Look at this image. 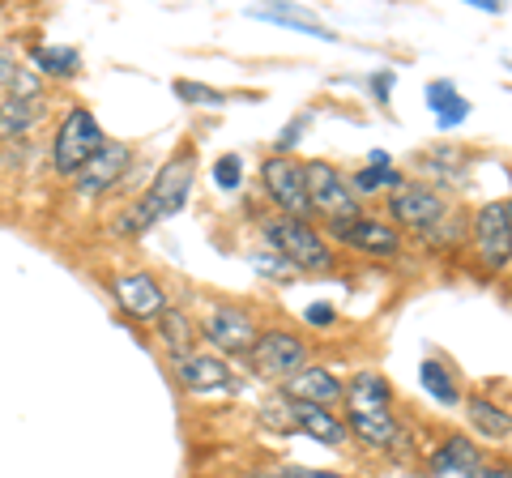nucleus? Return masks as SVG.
<instances>
[{"instance_id": "f257e3e1", "label": "nucleus", "mask_w": 512, "mask_h": 478, "mask_svg": "<svg viewBox=\"0 0 512 478\" xmlns=\"http://www.w3.org/2000/svg\"><path fill=\"white\" fill-rule=\"evenodd\" d=\"M192 180H197V158H192V150H180L163 171L154 175L146 201L137 205V214L128 218L124 227L133 231V227H146V222L175 218V214H180L184 205H188V197H192Z\"/></svg>"}, {"instance_id": "f03ea898", "label": "nucleus", "mask_w": 512, "mask_h": 478, "mask_svg": "<svg viewBox=\"0 0 512 478\" xmlns=\"http://www.w3.org/2000/svg\"><path fill=\"white\" fill-rule=\"evenodd\" d=\"M265 244H274L278 257L291 269H303V274H325L333 265V252H329L325 239H320V231L308 227V222H299V218L265 222Z\"/></svg>"}, {"instance_id": "7ed1b4c3", "label": "nucleus", "mask_w": 512, "mask_h": 478, "mask_svg": "<svg viewBox=\"0 0 512 478\" xmlns=\"http://www.w3.org/2000/svg\"><path fill=\"white\" fill-rule=\"evenodd\" d=\"M103 129H99V120L90 116L86 107H69L64 111V120H60V129H56V141H52V163L60 175H77L82 171L94 150L103 146Z\"/></svg>"}, {"instance_id": "20e7f679", "label": "nucleus", "mask_w": 512, "mask_h": 478, "mask_svg": "<svg viewBox=\"0 0 512 478\" xmlns=\"http://www.w3.org/2000/svg\"><path fill=\"white\" fill-rule=\"evenodd\" d=\"M303 197H308V214H325L329 227L359 218V197L350 193V184L329 163L303 167Z\"/></svg>"}, {"instance_id": "39448f33", "label": "nucleus", "mask_w": 512, "mask_h": 478, "mask_svg": "<svg viewBox=\"0 0 512 478\" xmlns=\"http://www.w3.org/2000/svg\"><path fill=\"white\" fill-rule=\"evenodd\" d=\"M252 363H256V372L269 376V380H291L299 368H308V346L286 329H269L256 338Z\"/></svg>"}, {"instance_id": "423d86ee", "label": "nucleus", "mask_w": 512, "mask_h": 478, "mask_svg": "<svg viewBox=\"0 0 512 478\" xmlns=\"http://www.w3.org/2000/svg\"><path fill=\"white\" fill-rule=\"evenodd\" d=\"M474 244H478V257H483L487 269H504L508 265V252H512L508 201H491V205L478 210V218H474Z\"/></svg>"}, {"instance_id": "0eeeda50", "label": "nucleus", "mask_w": 512, "mask_h": 478, "mask_svg": "<svg viewBox=\"0 0 512 478\" xmlns=\"http://www.w3.org/2000/svg\"><path fill=\"white\" fill-rule=\"evenodd\" d=\"M265 193L274 197V205L286 214V218H308V197H303V167L295 163V158L286 154H274L265 158Z\"/></svg>"}, {"instance_id": "6e6552de", "label": "nucleus", "mask_w": 512, "mask_h": 478, "mask_svg": "<svg viewBox=\"0 0 512 478\" xmlns=\"http://www.w3.org/2000/svg\"><path fill=\"white\" fill-rule=\"evenodd\" d=\"M201 329L210 338V346H222V355H252L256 338H261L244 308H210Z\"/></svg>"}, {"instance_id": "1a4fd4ad", "label": "nucleus", "mask_w": 512, "mask_h": 478, "mask_svg": "<svg viewBox=\"0 0 512 478\" xmlns=\"http://www.w3.org/2000/svg\"><path fill=\"white\" fill-rule=\"evenodd\" d=\"M111 295L120 299V308L133 316V321H158V316L167 312V295L154 274H120L111 282Z\"/></svg>"}, {"instance_id": "9d476101", "label": "nucleus", "mask_w": 512, "mask_h": 478, "mask_svg": "<svg viewBox=\"0 0 512 478\" xmlns=\"http://www.w3.org/2000/svg\"><path fill=\"white\" fill-rule=\"evenodd\" d=\"M333 239H342L346 248L363 252V257H397L402 252V235H397L389 222H372V218H355V222H338V227H329Z\"/></svg>"}, {"instance_id": "9b49d317", "label": "nucleus", "mask_w": 512, "mask_h": 478, "mask_svg": "<svg viewBox=\"0 0 512 478\" xmlns=\"http://www.w3.org/2000/svg\"><path fill=\"white\" fill-rule=\"evenodd\" d=\"M389 210H393V218L402 222V227H410V231H431V227H436V222L444 218V201L431 193V188H423V184H397Z\"/></svg>"}, {"instance_id": "f8f14e48", "label": "nucleus", "mask_w": 512, "mask_h": 478, "mask_svg": "<svg viewBox=\"0 0 512 478\" xmlns=\"http://www.w3.org/2000/svg\"><path fill=\"white\" fill-rule=\"evenodd\" d=\"M124 167H128V146H124V141H103V146L94 150L90 163L77 171V188H82L86 197L107 193V188L124 175Z\"/></svg>"}, {"instance_id": "ddd939ff", "label": "nucleus", "mask_w": 512, "mask_h": 478, "mask_svg": "<svg viewBox=\"0 0 512 478\" xmlns=\"http://www.w3.org/2000/svg\"><path fill=\"white\" fill-rule=\"evenodd\" d=\"M282 397L286 402H303V406H333L342 397V380L325 372V368H299L291 380H282Z\"/></svg>"}, {"instance_id": "4468645a", "label": "nucleus", "mask_w": 512, "mask_h": 478, "mask_svg": "<svg viewBox=\"0 0 512 478\" xmlns=\"http://www.w3.org/2000/svg\"><path fill=\"white\" fill-rule=\"evenodd\" d=\"M291 419H295V432H308L316 444H329V449H342L350 440L346 423L338 414H329L325 406H303V402H291Z\"/></svg>"}, {"instance_id": "2eb2a0df", "label": "nucleus", "mask_w": 512, "mask_h": 478, "mask_svg": "<svg viewBox=\"0 0 512 478\" xmlns=\"http://www.w3.org/2000/svg\"><path fill=\"white\" fill-rule=\"evenodd\" d=\"M346 432L359 436L367 449H393L397 436H402V427H397L393 410L384 406V410H355L350 414V423H346Z\"/></svg>"}, {"instance_id": "dca6fc26", "label": "nucleus", "mask_w": 512, "mask_h": 478, "mask_svg": "<svg viewBox=\"0 0 512 478\" xmlns=\"http://www.w3.org/2000/svg\"><path fill=\"white\" fill-rule=\"evenodd\" d=\"M180 385L192 393L231 389V368L214 355H188V359H180Z\"/></svg>"}, {"instance_id": "f3484780", "label": "nucleus", "mask_w": 512, "mask_h": 478, "mask_svg": "<svg viewBox=\"0 0 512 478\" xmlns=\"http://www.w3.org/2000/svg\"><path fill=\"white\" fill-rule=\"evenodd\" d=\"M43 120V99H5L0 103V141L26 137Z\"/></svg>"}, {"instance_id": "a211bd4d", "label": "nucleus", "mask_w": 512, "mask_h": 478, "mask_svg": "<svg viewBox=\"0 0 512 478\" xmlns=\"http://www.w3.org/2000/svg\"><path fill=\"white\" fill-rule=\"evenodd\" d=\"M342 397L355 410H384L389 406V380L384 376H376V372H359L355 380H350V385H342Z\"/></svg>"}, {"instance_id": "6ab92c4d", "label": "nucleus", "mask_w": 512, "mask_h": 478, "mask_svg": "<svg viewBox=\"0 0 512 478\" xmlns=\"http://www.w3.org/2000/svg\"><path fill=\"white\" fill-rule=\"evenodd\" d=\"M470 423H474L487 440H508V432H512L508 410L495 406L491 397H470Z\"/></svg>"}, {"instance_id": "aec40b11", "label": "nucleus", "mask_w": 512, "mask_h": 478, "mask_svg": "<svg viewBox=\"0 0 512 478\" xmlns=\"http://www.w3.org/2000/svg\"><path fill=\"white\" fill-rule=\"evenodd\" d=\"M154 325H158V333H163V342H167L171 355L188 359V350H192V321H188V316H184V312H175V308H167Z\"/></svg>"}, {"instance_id": "412c9836", "label": "nucleus", "mask_w": 512, "mask_h": 478, "mask_svg": "<svg viewBox=\"0 0 512 478\" xmlns=\"http://www.w3.org/2000/svg\"><path fill=\"white\" fill-rule=\"evenodd\" d=\"M440 474H448V470H466V474H474L478 470V453H474V444L470 440H461V436H453L444 444V449L436 453V461H431Z\"/></svg>"}, {"instance_id": "4be33fe9", "label": "nucleus", "mask_w": 512, "mask_h": 478, "mask_svg": "<svg viewBox=\"0 0 512 478\" xmlns=\"http://www.w3.org/2000/svg\"><path fill=\"white\" fill-rule=\"evenodd\" d=\"M427 103L440 111V124H457V120L470 111V103L461 99V94H453V86H448V82L427 86Z\"/></svg>"}, {"instance_id": "5701e85b", "label": "nucleus", "mask_w": 512, "mask_h": 478, "mask_svg": "<svg viewBox=\"0 0 512 478\" xmlns=\"http://www.w3.org/2000/svg\"><path fill=\"white\" fill-rule=\"evenodd\" d=\"M397 180H402V175L389 167V158L372 154V167L355 175V188H359V193H376V188H397ZM355 188H350V193H355Z\"/></svg>"}, {"instance_id": "b1692460", "label": "nucleus", "mask_w": 512, "mask_h": 478, "mask_svg": "<svg viewBox=\"0 0 512 478\" xmlns=\"http://www.w3.org/2000/svg\"><path fill=\"white\" fill-rule=\"evenodd\" d=\"M423 389L436 397V402H444V406H453L457 397H461L457 385H453V376H448L436 359H427V363H423Z\"/></svg>"}, {"instance_id": "393cba45", "label": "nucleus", "mask_w": 512, "mask_h": 478, "mask_svg": "<svg viewBox=\"0 0 512 478\" xmlns=\"http://www.w3.org/2000/svg\"><path fill=\"white\" fill-rule=\"evenodd\" d=\"M39 65L56 77H73L77 73V52H64V47H52V52H39Z\"/></svg>"}, {"instance_id": "a878e982", "label": "nucleus", "mask_w": 512, "mask_h": 478, "mask_svg": "<svg viewBox=\"0 0 512 478\" xmlns=\"http://www.w3.org/2000/svg\"><path fill=\"white\" fill-rule=\"evenodd\" d=\"M9 99H43V90H39V77L35 73H30V69H22L18 65V73H13L9 77Z\"/></svg>"}, {"instance_id": "bb28decb", "label": "nucleus", "mask_w": 512, "mask_h": 478, "mask_svg": "<svg viewBox=\"0 0 512 478\" xmlns=\"http://www.w3.org/2000/svg\"><path fill=\"white\" fill-rule=\"evenodd\" d=\"M252 269L256 274H265L269 282H291L295 278V269L286 265L282 257H252Z\"/></svg>"}, {"instance_id": "cd10ccee", "label": "nucleus", "mask_w": 512, "mask_h": 478, "mask_svg": "<svg viewBox=\"0 0 512 478\" xmlns=\"http://www.w3.org/2000/svg\"><path fill=\"white\" fill-rule=\"evenodd\" d=\"M239 171H244V163H239V154H227V158H218V167H214V180L218 188H239Z\"/></svg>"}, {"instance_id": "c85d7f7f", "label": "nucleus", "mask_w": 512, "mask_h": 478, "mask_svg": "<svg viewBox=\"0 0 512 478\" xmlns=\"http://www.w3.org/2000/svg\"><path fill=\"white\" fill-rule=\"evenodd\" d=\"M265 423L278 427V432H295V419H291V402L286 397H278V402L265 406Z\"/></svg>"}, {"instance_id": "c756f323", "label": "nucleus", "mask_w": 512, "mask_h": 478, "mask_svg": "<svg viewBox=\"0 0 512 478\" xmlns=\"http://www.w3.org/2000/svg\"><path fill=\"white\" fill-rule=\"evenodd\" d=\"M175 94H180V99H192V103H222V94H218V90L188 86V82H180V86H175Z\"/></svg>"}, {"instance_id": "7c9ffc66", "label": "nucleus", "mask_w": 512, "mask_h": 478, "mask_svg": "<svg viewBox=\"0 0 512 478\" xmlns=\"http://www.w3.org/2000/svg\"><path fill=\"white\" fill-rule=\"evenodd\" d=\"M308 321H312V325H333V308H329V304H312V308H308Z\"/></svg>"}, {"instance_id": "2f4dec72", "label": "nucleus", "mask_w": 512, "mask_h": 478, "mask_svg": "<svg viewBox=\"0 0 512 478\" xmlns=\"http://www.w3.org/2000/svg\"><path fill=\"white\" fill-rule=\"evenodd\" d=\"M13 73H18V60H13L9 52H0V86H9Z\"/></svg>"}, {"instance_id": "473e14b6", "label": "nucleus", "mask_w": 512, "mask_h": 478, "mask_svg": "<svg viewBox=\"0 0 512 478\" xmlns=\"http://www.w3.org/2000/svg\"><path fill=\"white\" fill-rule=\"evenodd\" d=\"M286 478H342V474H329V470H286Z\"/></svg>"}, {"instance_id": "72a5a7b5", "label": "nucleus", "mask_w": 512, "mask_h": 478, "mask_svg": "<svg viewBox=\"0 0 512 478\" xmlns=\"http://www.w3.org/2000/svg\"><path fill=\"white\" fill-rule=\"evenodd\" d=\"M474 478H508V470H474Z\"/></svg>"}]
</instances>
